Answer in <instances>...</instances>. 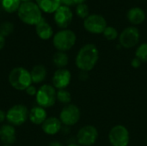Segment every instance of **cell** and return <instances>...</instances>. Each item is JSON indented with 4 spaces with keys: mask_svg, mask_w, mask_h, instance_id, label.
<instances>
[{
    "mask_svg": "<svg viewBox=\"0 0 147 146\" xmlns=\"http://www.w3.org/2000/svg\"><path fill=\"white\" fill-rule=\"evenodd\" d=\"M146 12L140 7H133L128 9L127 13V18L128 22L133 25H140L146 20Z\"/></svg>",
    "mask_w": 147,
    "mask_h": 146,
    "instance_id": "obj_16",
    "label": "cell"
},
{
    "mask_svg": "<svg viewBox=\"0 0 147 146\" xmlns=\"http://www.w3.org/2000/svg\"><path fill=\"white\" fill-rule=\"evenodd\" d=\"M16 139V129L10 124H4L0 126V139L3 145H11L15 143Z\"/></svg>",
    "mask_w": 147,
    "mask_h": 146,
    "instance_id": "obj_15",
    "label": "cell"
},
{
    "mask_svg": "<svg viewBox=\"0 0 147 146\" xmlns=\"http://www.w3.org/2000/svg\"><path fill=\"white\" fill-rule=\"evenodd\" d=\"M60 3H61V5L67 6V7H71L73 4H75L73 0H60Z\"/></svg>",
    "mask_w": 147,
    "mask_h": 146,
    "instance_id": "obj_30",
    "label": "cell"
},
{
    "mask_svg": "<svg viewBox=\"0 0 147 146\" xmlns=\"http://www.w3.org/2000/svg\"><path fill=\"white\" fill-rule=\"evenodd\" d=\"M76 40V34L68 28L58 31L53 37V44L59 52L69 51L74 46Z\"/></svg>",
    "mask_w": 147,
    "mask_h": 146,
    "instance_id": "obj_4",
    "label": "cell"
},
{
    "mask_svg": "<svg viewBox=\"0 0 147 146\" xmlns=\"http://www.w3.org/2000/svg\"><path fill=\"white\" fill-rule=\"evenodd\" d=\"M140 39V30L134 27L130 26L126 28L119 35V42L121 46L124 48H133L135 46Z\"/></svg>",
    "mask_w": 147,
    "mask_h": 146,
    "instance_id": "obj_10",
    "label": "cell"
},
{
    "mask_svg": "<svg viewBox=\"0 0 147 146\" xmlns=\"http://www.w3.org/2000/svg\"><path fill=\"white\" fill-rule=\"evenodd\" d=\"M53 62L56 67H58L59 69H62V68H65L68 65L69 58L65 52L58 51L57 52L54 53L53 57Z\"/></svg>",
    "mask_w": 147,
    "mask_h": 146,
    "instance_id": "obj_21",
    "label": "cell"
},
{
    "mask_svg": "<svg viewBox=\"0 0 147 146\" xmlns=\"http://www.w3.org/2000/svg\"><path fill=\"white\" fill-rule=\"evenodd\" d=\"M5 46V37L0 34V50H2Z\"/></svg>",
    "mask_w": 147,
    "mask_h": 146,
    "instance_id": "obj_33",
    "label": "cell"
},
{
    "mask_svg": "<svg viewBox=\"0 0 147 146\" xmlns=\"http://www.w3.org/2000/svg\"><path fill=\"white\" fill-rule=\"evenodd\" d=\"M89 77V74L87 71H80V73H79V79L80 80H87Z\"/></svg>",
    "mask_w": 147,
    "mask_h": 146,
    "instance_id": "obj_31",
    "label": "cell"
},
{
    "mask_svg": "<svg viewBox=\"0 0 147 146\" xmlns=\"http://www.w3.org/2000/svg\"><path fill=\"white\" fill-rule=\"evenodd\" d=\"M109 139L112 146H127L130 141L129 132L126 126L116 125L110 130Z\"/></svg>",
    "mask_w": 147,
    "mask_h": 146,
    "instance_id": "obj_8",
    "label": "cell"
},
{
    "mask_svg": "<svg viewBox=\"0 0 147 146\" xmlns=\"http://www.w3.org/2000/svg\"><path fill=\"white\" fill-rule=\"evenodd\" d=\"M71 74L70 71L65 68L58 69L53 76V86L58 89H65L71 83Z\"/></svg>",
    "mask_w": 147,
    "mask_h": 146,
    "instance_id": "obj_13",
    "label": "cell"
},
{
    "mask_svg": "<svg viewBox=\"0 0 147 146\" xmlns=\"http://www.w3.org/2000/svg\"><path fill=\"white\" fill-rule=\"evenodd\" d=\"M85 1L86 0H73V2H74V3L75 4H80V3H85Z\"/></svg>",
    "mask_w": 147,
    "mask_h": 146,
    "instance_id": "obj_35",
    "label": "cell"
},
{
    "mask_svg": "<svg viewBox=\"0 0 147 146\" xmlns=\"http://www.w3.org/2000/svg\"><path fill=\"white\" fill-rule=\"evenodd\" d=\"M14 31V24L10 22H3L0 24V34L3 36H9Z\"/></svg>",
    "mask_w": 147,
    "mask_h": 146,
    "instance_id": "obj_26",
    "label": "cell"
},
{
    "mask_svg": "<svg viewBox=\"0 0 147 146\" xmlns=\"http://www.w3.org/2000/svg\"><path fill=\"white\" fill-rule=\"evenodd\" d=\"M99 59V51L96 45L89 43L83 46L76 57V65L83 71L89 72L96 65Z\"/></svg>",
    "mask_w": 147,
    "mask_h": 146,
    "instance_id": "obj_1",
    "label": "cell"
},
{
    "mask_svg": "<svg viewBox=\"0 0 147 146\" xmlns=\"http://www.w3.org/2000/svg\"><path fill=\"white\" fill-rule=\"evenodd\" d=\"M80 116L81 113L79 108L75 104L70 103L62 108L59 114V120L61 123L65 126H71L79 121Z\"/></svg>",
    "mask_w": 147,
    "mask_h": 146,
    "instance_id": "obj_9",
    "label": "cell"
},
{
    "mask_svg": "<svg viewBox=\"0 0 147 146\" xmlns=\"http://www.w3.org/2000/svg\"><path fill=\"white\" fill-rule=\"evenodd\" d=\"M26 93L30 96H36V93H37V89L34 86H33L32 84L30 86H28L27 89H26Z\"/></svg>",
    "mask_w": 147,
    "mask_h": 146,
    "instance_id": "obj_28",
    "label": "cell"
},
{
    "mask_svg": "<svg viewBox=\"0 0 147 146\" xmlns=\"http://www.w3.org/2000/svg\"><path fill=\"white\" fill-rule=\"evenodd\" d=\"M29 111L23 104H16L12 106L6 113V120L13 126L23 125L28 119Z\"/></svg>",
    "mask_w": 147,
    "mask_h": 146,
    "instance_id": "obj_6",
    "label": "cell"
},
{
    "mask_svg": "<svg viewBox=\"0 0 147 146\" xmlns=\"http://www.w3.org/2000/svg\"><path fill=\"white\" fill-rule=\"evenodd\" d=\"M49 146H63V145L58 141H53L49 144Z\"/></svg>",
    "mask_w": 147,
    "mask_h": 146,
    "instance_id": "obj_34",
    "label": "cell"
},
{
    "mask_svg": "<svg viewBox=\"0 0 147 146\" xmlns=\"http://www.w3.org/2000/svg\"><path fill=\"white\" fill-rule=\"evenodd\" d=\"M57 101H59L62 104L68 105L71 102V95L65 89H58V91H57Z\"/></svg>",
    "mask_w": 147,
    "mask_h": 146,
    "instance_id": "obj_23",
    "label": "cell"
},
{
    "mask_svg": "<svg viewBox=\"0 0 147 146\" xmlns=\"http://www.w3.org/2000/svg\"><path fill=\"white\" fill-rule=\"evenodd\" d=\"M102 34L109 40H115V39H117L119 37L118 30L115 28L111 27V26H108L105 28V30L103 31Z\"/></svg>",
    "mask_w": 147,
    "mask_h": 146,
    "instance_id": "obj_27",
    "label": "cell"
},
{
    "mask_svg": "<svg viewBox=\"0 0 147 146\" xmlns=\"http://www.w3.org/2000/svg\"><path fill=\"white\" fill-rule=\"evenodd\" d=\"M67 146H81V145H77V144H70V145H68Z\"/></svg>",
    "mask_w": 147,
    "mask_h": 146,
    "instance_id": "obj_36",
    "label": "cell"
},
{
    "mask_svg": "<svg viewBox=\"0 0 147 146\" xmlns=\"http://www.w3.org/2000/svg\"><path fill=\"white\" fill-rule=\"evenodd\" d=\"M9 83L16 90H26L32 83L30 71L23 67H16L9 74Z\"/></svg>",
    "mask_w": 147,
    "mask_h": 146,
    "instance_id": "obj_3",
    "label": "cell"
},
{
    "mask_svg": "<svg viewBox=\"0 0 147 146\" xmlns=\"http://www.w3.org/2000/svg\"><path fill=\"white\" fill-rule=\"evenodd\" d=\"M141 61L138 59V58H134V59H132V61H131V65H132V67H134V68H139L140 65H141Z\"/></svg>",
    "mask_w": 147,
    "mask_h": 146,
    "instance_id": "obj_29",
    "label": "cell"
},
{
    "mask_svg": "<svg viewBox=\"0 0 147 146\" xmlns=\"http://www.w3.org/2000/svg\"><path fill=\"white\" fill-rule=\"evenodd\" d=\"M32 0H21V2L24 3V2H31Z\"/></svg>",
    "mask_w": 147,
    "mask_h": 146,
    "instance_id": "obj_37",
    "label": "cell"
},
{
    "mask_svg": "<svg viewBox=\"0 0 147 146\" xmlns=\"http://www.w3.org/2000/svg\"><path fill=\"white\" fill-rule=\"evenodd\" d=\"M5 120H6V113L3 110L0 109V123H3Z\"/></svg>",
    "mask_w": 147,
    "mask_h": 146,
    "instance_id": "obj_32",
    "label": "cell"
},
{
    "mask_svg": "<svg viewBox=\"0 0 147 146\" xmlns=\"http://www.w3.org/2000/svg\"><path fill=\"white\" fill-rule=\"evenodd\" d=\"M47 118V113L46 111V108H43L40 106H35L32 108L28 114L29 120L34 125H42Z\"/></svg>",
    "mask_w": 147,
    "mask_h": 146,
    "instance_id": "obj_17",
    "label": "cell"
},
{
    "mask_svg": "<svg viewBox=\"0 0 147 146\" xmlns=\"http://www.w3.org/2000/svg\"><path fill=\"white\" fill-rule=\"evenodd\" d=\"M21 3V0H1L2 7L7 13L17 12Z\"/></svg>",
    "mask_w": 147,
    "mask_h": 146,
    "instance_id": "obj_22",
    "label": "cell"
},
{
    "mask_svg": "<svg viewBox=\"0 0 147 146\" xmlns=\"http://www.w3.org/2000/svg\"><path fill=\"white\" fill-rule=\"evenodd\" d=\"M47 74V69L44 65H34L30 71L32 83H42L46 79Z\"/></svg>",
    "mask_w": 147,
    "mask_h": 146,
    "instance_id": "obj_20",
    "label": "cell"
},
{
    "mask_svg": "<svg viewBox=\"0 0 147 146\" xmlns=\"http://www.w3.org/2000/svg\"><path fill=\"white\" fill-rule=\"evenodd\" d=\"M135 56L141 62H147V42L140 44L135 52Z\"/></svg>",
    "mask_w": 147,
    "mask_h": 146,
    "instance_id": "obj_24",
    "label": "cell"
},
{
    "mask_svg": "<svg viewBox=\"0 0 147 146\" xmlns=\"http://www.w3.org/2000/svg\"><path fill=\"white\" fill-rule=\"evenodd\" d=\"M107 27L108 24L106 19L99 14L90 15L84 21V28L90 34H102Z\"/></svg>",
    "mask_w": 147,
    "mask_h": 146,
    "instance_id": "obj_7",
    "label": "cell"
},
{
    "mask_svg": "<svg viewBox=\"0 0 147 146\" xmlns=\"http://www.w3.org/2000/svg\"><path fill=\"white\" fill-rule=\"evenodd\" d=\"M35 3L42 12L47 14H54L61 6L60 0H35Z\"/></svg>",
    "mask_w": 147,
    "mask_h": 146,
    "instance_id": "obj_19",
    "label": "cell"
},
{
    "mask_svg": "<svg viewBox=\"0 0 147 146\" xmlns=\"http://www.w3.org/2000/svg\"><path fill=\"white\" fill-rule=\"evenodd\" d=\"M41 128L43 132L47 135H55L62 129V123L59 119L56 117H47L42 123Z\"/></svg>",
    "mask_w": 147,
    "mask_h": 146,
    "instance_id": "obj_14",
    "label": "cell"
},
{
    "mask_svg": "<svg viewBox=\"0 0 147 146\" xmlns=\"http://www.w3.org/2000/svg\"><path fill=\"white\" fill-rule=\"evenodd\" d=\"M3 146H11V145H3Z\"/></svg>",
    "mask_w": 147,
    "mask_h": 146,
    "instance_id": "obj_38",
    "label": "cell"
},
{
    "mask_svg": "<svg viewBox=\"0 0 147 146\" xmlns=\"http://www.w3.org/2000/svg\"><path fill=\"white\" fill-rule=\"evenodd\" d=\"M146 145H147V140H146Z\"/></svg>",
    "mask_w": 147,
    "mask_h": 146,
    "instance_id": "obj_39",
    "label": "cell"
},
{
    "mask_svg": "<svg viewBox=\"0 0 147 146\" xmlns=\"http://www.w3.org/2000/svg\"><path fill=\"white\" fill-rule=\"evenodd\" d=\"M35 101L38 106L43 108L53 107L57 101V90L50 84H43L38 89L35 96Z\"/></svg>",
    "mask_w": 147,
    "mask_h": 146,
    "instance_id": "obj_5",
    "label": "cell"
},
{
    "mask_svg": "<svg viewBox=\"0 0 147 146\" xmlns=\"http://www.w3.org/2000/svg\"><path fill=\"white\" fill-rule=\"evenodd\" d=\"M35 31L38 37L43 40H47L53 37V28L44 19H42L37 25H35Z\"/></svg>",
    "mask_w": 147,
    "mask_h": 146,
    "instance_id": "obj_18",
    "label": "cell"
},
{
    "mask_svg": "<svg viewBox=\"0 0 147 146\" xmlns=\"http://www.w3.org/2000/svg\"><path fill=\"white\" fill-rule=\"evenodd\" d=\"M76 15L82 19H85L86 17H88L90 15L89 6L85 3L78 4L76 6Z\"/></svg>",
    "mask_w": 147,
    "mask_h": 146,
    "instance_id": "obj_25",
    "label": "cell"
},
{
    "mask_svg": "<svg viewBox=\"0 0 147 146\" xmlns=\"http://www.w3.org/2000/svg\"><path fill=\"white\" fill-rule=\"evenodd\" d=\"M98 139V131L92 125L81 127L77 134V140L81 146L93 145Z\"/></svg>",
    "mask_w": 147,
    "mask_h": 146,
    "instance_id": "obj_11",
    "label": "cell"
},
{
    "mask_svg": "<svg viewBox=\"0 0 147 146\" xmlns=\"http://www.w3.org/2000/svg\"><path fill=\"white\" fill-rule=\"evenodd\" d=\"M17 15L19 19L27 25H37L42 18V11L40 9L36 3L24 2L22 3L18 10Z\"/></svg>",
    "mask_w": 147,
    "mask_h": 146,
    "instance_id": "obj_2",
    "label": "cell"
},
{
    "mask_svg": "<svg viewBox=\"0 0 147 146\" xmlns=\"http://www.w3.org/2000/svg\"><path fill=\"white\" fill-rule=\"evenodd\" d=\"M72 18H73V13L71 8L64 5H61L54 12L53 15L54 22L59 28L62 29L67 28V27L71 24Z\"/></svg>",
    "mask_w": 147,
    "mask_h": 146,
    "instance_id": "obj_12",
    "label": "cell"
}]
</instances>
